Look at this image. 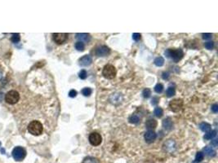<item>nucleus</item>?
Wrapping results in <instances>:
<instances>
[{
  "label": "nucleus",
  "instance_id": "nucleus-1",
  "mask_svg": "<svg viewBox=\"0 0 218 163\" xmlns=\"http://www.w3.org/2000/svg\"><path fill=\"white\" fill-rule=\"evenodd\" d=\"M43 125L38 121H31L28 126V131L33 135H40L43 133Z\"/></svg>",
  "mask_w": 218,
  "mask_h": 163
},
{
  "label": "nucleus",
  "instance_id": "nucleus-2",
  "mask_svg": "<svg viewBox=\"0 0 218 163\" xmlns=\"http://www.w3.org/2000/svg\"><path fill=\"white\" fill-rule=\"evenodd\" d=\"M164 53L165 55L167 56V57H171L175 62H178L179 60H181L182 57H183V56H184L183 51L181 50V48L175 49V50L168 49Z\"/></svg>",
  "mask_w": 218,
  "mask_h": 163
},
{
  "label": "nucleus",
  "instance_id": "nucleus-3",
  "mask_svg": "<svg viewBox=\"0 0 218 163\" xmlns=\"http://www.w3.org/2000/svg\"><path fill=\"white\" fill-rule=\"evenodd\" d=\"M116 68L112 64H106L102 71V75L106 79H113L116 76Z\"/></svg>",
  "mask_w": 218,
  "mask_h": 163
},
{
  "label": "nucleus",
  "instance_id": "nucleus-4",
  "mask_svg": "<svg viewBox=\"0 0 218 163\" xmlns=\"http://www.w3.org/2000/svg\"><path fill=\"white\" fill-rule=\"evenodd\" d=\"M11 155L13 158L17 161V162H21L22 160H24L26 156V151L24 148L22 147H16L13 150Z\"/></svg>",
  "mask_w": 218,
  "mask_h": 163
},
{
  "label": "nucleus",
  "instance_id": "nucleus-5",
  "mask_svg": "<svg viewBox=\"0 0 218 163\" xmlns=\"http://www.w3.org/2000/svg\"><path fill=\"white\" fill-rule=\"evenodd\" d=\"M19 99H20L19 93L16 91H14V90L9 91L5 95L6 102L10 104V105H14V104L17 103Z\"/></svg>",
  "mask_w": 218,
  "mask_h": 163
},
{
  "label": "nucleus",
  "instance_id": "nucleus-6",
  "mask_svg": "<svg viewBox=\"0 0 218 163\" xmlns=\"http://www.w3.org/2000/svg\"><path fill=\"white\" fill-rule=\"evenodd\" d=\"M183 107V100L181 99H175L172 100L169 103V108L173 112H179L182 109Z\"/></svg>",
  "mask_w": 218,
  "mask_h": 163
},
{
  "label": "nucleus",
  "instance_id": "nucleus-7",
  "mask_svg": "<svg viewBox=\"0 0 218 163\" xmlns=\"http://www.w3.org/2000/svg\"><path fill=\"white\" fill-rule=\"evenodd\" d=\"M89 142L92 146H98L102 142L101 135L97 132H92L89 135Z\"/></svg>",
  "mask_w": 218,
  "mask_h": 163
},
{
  "label": "nucleus",
  "instance_id": "nucleus-8",
  "mask_svg": "<svg viewBox=\"0 0 218 163\" xmlns=\"http://www.w3.org/2000/svg\"><path fill=\"white\" fill-rule=\"evenodd\" d=\"M54 42L57 44H62L68 39V34L66 33H55L52 34Z\"/></svg>",
  "mask_w": 218,
  "mask_h": 163
},
{
  "label": "nucleus",
  "instance_id": "nucleus-9",
  "mask_svg": "<svg viewBox=\"0 0 218 163\" xmlns=\"http://www.w3.org/2000/svg\"><path fill=\"white\" fill-rule=\"evenodd\" d=\"M110 52V49L107 46H101L98 47L96 50V55L97 56H106Z\"/></svg>",
  "mask_w": 218,
  "mask_h": 163
},
{
  "label": "nucleus",
  "instance_id": "nucleus-10",
  "mask_svg": "<svg viewBox=\"0 0 218 163\" xmlns=\"http://www.w3.org/2000/svg\"><path fill=\"white\" fill-rule=\"evenodd\" d=\"M157 137V135L156 133L153 131H148L145 133V135H144V138H145V142L148 143V144H150V143H153Z\"/></svg>",
  "mask_w": 218,
  "mask_h": 163
},
{
  "label": "nucleus",
  "instance_id": "nucleus-11",
  "mask_svg": "<svg viewBox=\"0 0 218 163\" xmlns=\"http://www.w3.org/2000/svg\"><path fill=\"white\" fill-rule=\"evenodd\" d=\"M79 64L82 66H88L92 62V59L89 55H85L79 59Z\"/></svg>",
  "mask_w": 218,
  "mask_h": 163
},
{
  "label": "nucleus",
  "instance_id": "nucleus-12",
  "mask_svg": "<svg viewBox=\"0 0 218 163\" xmlns=\"http://www.w3.org/2000/svg\"><path fill=\"white\" fill-rule=\"evenodd\" d=\"M76 38L77 39H79V42H88L90 40V35L88 34H85V33H78L76 34Z\"/></svg>",
  "mask_w": 218,
  "mask_h": 163
},
{
  "label": "nucleus",
  "instance_id": "nucleus-13",
  "mask_svg": "<svg viewBox=\"0 0 218 163\" xmlns=\"http://www.w3.org/2000/svg\"><path fill=\"white\" fill-rule=\"evenodd\" d=\"M157 124H158L157 121H155L154 119H149L145 122V127L149 131H153L157 127Z\"/></svg>",
  "mask_w": 218,
  "mask_h": 163
},
{
  "label": "nucleus",
  "instance_id": "nucleus-14",
  "mask_svg": "<svg viewBox=\"0 0 218 163\" xmlns=\"http://www.w3.org/2000/svg\"><path fill=\"white\" fill-rule=\"evenodd\" d=\"M163 126L164 127L165 130H167V131H170L172 129V126H173V124H172V121L171 120V118L169 117H168V118H166L164 119V121H163Z\"/></svg>",
  "mask_w": 218,
  "mask_h": 163
},
{
  "label": "nucleus",
  "instance_id": "nucleus-15",
  "mask_svg": "<svg viewBox=\"0 0 218 163\" xmlns=\"http://www.w3.org/2000/svg\"><path fill=\"white\" fill-rule=\"evenodd\" d=\"M203 151H204V153L207 154V156H209V157H214L215 155H216V151L213 149V148L211 147H205L204 148V149H203Z\"/></svg>",
  "mask_w": 218,
  "mask_h": 163
},
{
  "label": "nucleus",
  "instance_id": "nucleus-16",
  "mask_svg": "<svg viewBox=\"0 0 218 163\" xmlns=\"http://www.w3.org/2000/svg\"><path fill=\"white\" fill-rule=\"evenodd\" d=\"M199 127H200L201 131L203 132H208L210 131V130H211V125L207 123V122H203V123H201Z\"/></svg>",
  "mask_w": 218,
  "mask_h": 163
},
{
  "label": "nucleus",
  "instance_id": "nucleus-17",
  "mask_svg": "<svg viewBox=\"0 0 218 163\" xmlns=\"http://www.w3.org/2000/svg\"><path fill=\"white\" fill-rule=\"evenodd\" d=\"M82 163H99V161L93 157H87L83 159Z\"/></svg>",
  "mask_w": 218,
  "mask_h": 163
},
{
  "label": "nucleus",
  "instance_id": "nucleus-18",
  "mask_svg": "<svg viewBox=\"0 0 218 163\" xmlns=\"http://www.w3.org/2000/svg\"><path fill=\"white\" fill-rule=\"evenodd\" d=\"M128 121H129V122L133 123V124H137L139 121H140V118H139V117L137 115H136V114H133V115L129 117Z\"/></svg>",
  "mask_w": 218,
  "mask_h": 163
},
{
  "label": "nucleus",
  "instance_id": "nucleus-19",
  "mask_svg": "<svg viewBox=\"0 0 218 163\" xmlns=\"http://www.w3.org/2000/svg\"><path fill=\"white\" fill-rule=\"evenodd\" d=\"M216 135H217V131H213L207 132V134H205V135H204L203 138L205 140H212Z\"/></svg>",
  "mask_w": 218,
  "mask_h": 163
},
{
  "label": "nucleus",
  "instance_id": "nucleus-20",
  "mask_svg": "<svg viewBox=\"0 0 218 163\" xmlns=\"http://www.w3.org/2000/svg\"><path fill=\"white\" fill-rule=\"evenodd\" d=\"M154 64H155V65H156V66H159V67H160V66H163V65H164V58L161 57V56H159V57H157L155 60H154Z\"/></svg>",
  "mask_w": 218,
  "mask_h": 163
},
{
  "label": "nucleus",
  "instance_id": "nucleus-21",
  "mask_svg": "<svg viewBox=\"0 0 218 163\" xmlns=\"http://www.w3.org/2000/svg\"><path fill=\"white\" fill-rule=\"evenodd\" d=\"M163 113H164V111H163V109L161 108H159V107L155 108V109H154V115L156 116L157 117H161L163 116Z\"/></svg>",
  "mask_w": 218,
  "mask_h": 163
},
{
  "label": "nucleus",
  "instance_id": "nucleus-22",
  "mask_svg": "<svg viewBox=\"0 0 218 163\" xmlns=\"http://www.w3.org/2000/svg\"><path fill=\"white\" fill-rule=\"evenodd\" d=\"M75 48L79 52H83L84 50V43L82 42H77L75 43Z\"/></svg>",
  "mask_w": 218,
  "mask_h": 163
},
{
  "label": "nucleus",
  "instance_id": "nucleus-23",
  "mask_svg": "<svg viewBox=\"0 0 218 163\" xmlns=\"http://www.w3.org/2000/svg\"><path fill=\"white\" fill-rule=\"evenodd\" d=\"M203 153H201V152H198L196 153V156H195V162H200L203 160Z\"/></svg>",
  "mask_w": 218,
  "mask_h": 163
},
{
  "label": "nucleus",
  "instance_id": "nucleus-24",
  "mask_svg": "<svg viewBox=\"0 0 218 163\" xmlns=\"http://www.w3.org/2000/svg\"><path fill=\"white\" fill-rule=\"evenodd\" d=\"M20 39H21V37H20L19 34H13L11 38V42H14V43H17V42L20 41Z\"/></svg>",
  "mask_w": 218,
  "mask_h": 163
},
{
  "label": "nucleus",
  "instance_id": "nucleus-25",
  "mask_svg": "<svg viewBox=\"0 0 218 163\" xmlns=\"http://www.w3.org/2000/svg\"><path fill=\"white\" fill-rule=\"evenodd\" d=\"M176 91L174 87H168V89L167 90V95L168 97H172L173 95H175Z\"/></svg>",
  "mask_w": 218,
  "mask_h": 163
},
{
  "label": "nucleus",
  "instance_id": "nucleus-26",
  "mask_svg": "<svg viewBox=\"0 0 218 163\" xmlns=\"http://www.w3.org/2000/svg\"><path fill=\"white\" fill-rule=\"evenodd\" d=\"M82 94L84 96H89L92 94V89L89 87H85L82 90Z\"/></svg>",
  "mask_w": 218,
  "mask_h": 163
},
{
  "label": "nucleus",
  "instance_id": "nucleus-27",
  "mask_svg": "<svg viewBox=\"0 0 218 163\" xmlns=\"http://www.w3.org/2000/svg\"><path fill=\"white\" fill-rule=\"evenodd\" d=\"M163 90H164V86L161 84V83H158L154 87V91L157 93H161L163 91Z\"/></svg>",
  "mask_w": 218,
  "mask_h": 163
},
{
  "label": "nucleus",
  "instance_id": "nucleus-28",
  "mask_svg": "<svg viewBox=\"0 0 218 163\" xmlns=\"http://www.w3.org/2000/svg\"><path fill=\"white\" fill-rule=\"evenodd\" d=\"M142 95L145 98H149L150 95H151V91L149 88H145V89L143 90V92H142Z\"/></svg>",
  "mask_w": 218,
  "mask_h": 163
},
{
  "label": "nucleus",
  "instance_id": "nucleus-29",
  "mask_svg": "<svg viewBox=\"0 0 218 163\" xmlns=\"http://www.w3.org/2000/svg\"><path fill=\"white\" fill-rule=\"evenodd\" d=\"M79 77L80 79H86L87 78V72H86V70L84 69H83V70H81L79 72Z\"/></svg>",
  "mask_w": 218,
  "mask_h": 163
},
{
  "label": "nucleus",
  "instance_id": "nucleus-30",
  "mask_svg": "<svg viewBox=\"0 0 218 163\" xmlns=\"http://www.w3.org/2000/svg\"><path fill=\"white\" fill-rule=\"evenodd\" d=\"M213 47H214V42H207L205 43V48L208 49V50L213 49Z\"/></svg>",
  "mask_w": 218,
  "mask_h": 163
},
{
  "label": "nucleus",
  "instance_id": "nucleus-31",
  "mask_svg": "<svg viewBox=\"0 0 218 163\" xmlns=\"http://www.w3.org/2000/svg\"><path fill=\"white\" fill-rule=\"evenodd\" d=\"M133 38L135 41H139L141 39V34L139 33H134L133 34Z\"/></svg>",
  "mask_w": 218,
  "mask_h": 163
},
{
  "label": "nucleus",
  "instance_id": "nucleus-32",
  "mask_svg": "<svg viewBox=\"0 0 218 163\" xmlns=\"http://www.w3.org/2000/svg\"><path fill=\"white\" fill-rule=\"evenodd\" d=\"M69 97H71V98H75L77 95V91L75 90H71L69 92Z\"/></svg>",
  "mask_w": 218,
  "mask_h": 163
},
{
  "label": "nucleus",
  "instance_id": "nucleus-33",
  "mask_svg": "<svg viewBox=\"0 0 218 163\" xmlns=\"http://www.w3.org/2000/svg\"><path fill=\"white\" fill-rule=\"evenodd\" d=\"M212 37V34H209V33H207V34H203V39H209Z\"/></svg>",
  "mask_w": 218,
  "mask_h": 163
},
{
  "label": "nucleus",
  "instance_id": "nucleus-34",
  "mask_svg": "<svg viewBox=\"0 0 218 163\" xmlns=\"http://www.w3.org/2000/svg\"><path fill=\"white\" fill-rule=\"evenodd\" d=\"M212 110H213V113H217L218 112V105L217 104H214L213 106H212Z\"/></svg>",
  "mask_w": 218,
  "mask_h": 163
},
{
  "label": "nucleus",
  "instance_id": "nucleus-35",
  "mask_svg": "<svg viewBox=\"0 0 218 163\" xmlns=\"http://www.w3.org/2000/svg\"><path fill=\"white\" fill-rule=\"evenodd\" d=\"M158 101H159V98H158V97H154L153 100H152V105H155L158 103Z\"/></svg>",
  "mask_w": 218,
  "mask_h": 163
},
{
  "label": "nucleus",
  "instance_id": "nucleus-36",
  "mask_svg": "<svg viewBox=\"0 0 218 163\" xmlns=\"http://www.w3.org/2000/svg\"><path fill=\"white\" fill-rule=\"evenodd\" d=\"M217 144H218L217 140H214L212 141V145H213L214 147H217Z\"/></svg>",
  "mask_w": 218,
  "mask_h": 163
},
{
  "label": "nucleus",
  "instance_id": "nucleus-37",
  "mask_svg": "<svg viewBox=\"0 0 218 163\" xmlns=\"http://www.w3.org/2000/svg\"><path fill=\"white\" fill-rule=\"evenodd\" d=\"M168 77H169L168 73H164V74H163V78L164 79H168Z\"/></svg>",
  "mask_w": 218,
  "mask_h": 163
},
{
  "label": "nucleus",
  "instance_id": "nucleus-38",
  "mask_svg": "<svg viewBox=\"0 0 218 163\" xmlns=\"http://www.w3.org/2000/svg\"><path fill=\"white\" fill-rule=\"evenodd\" d=\"M2 77H3V74H2V71L0 70V80L2 78Z\"/></svg>",
  "mask_w": 218,
  "mask_h": 163
},
{
  "label": "nucleus",
  "instance_id": "nucleus-39",
  "mask_svg": "<svg viewBox=\"0 0 218 163\" xmlns=\"http://www.w3.org/2000/svg\"><path fill=\"white\" fill-rule=\"evenodd\" d=\"M1 151H2V153H4V149H1Z\"/></svg>",
  "mask_w": 218,
  "mask_h": 163
},
{
  "label": "nucleus",
  "instance_id": "nucleus-40",
  "mask_svg": "<svg viewBox=\"0 0 218 163\" xmlns=\"http://www.w3.org/2000/svg\"><path fill=\"white\" fill-rule=\"evenodd\" d=\"M0 146H1V142H0Z\"/></svg>",
  "mask_w": 218,
  "mask_h": 163
}]
</instances>
